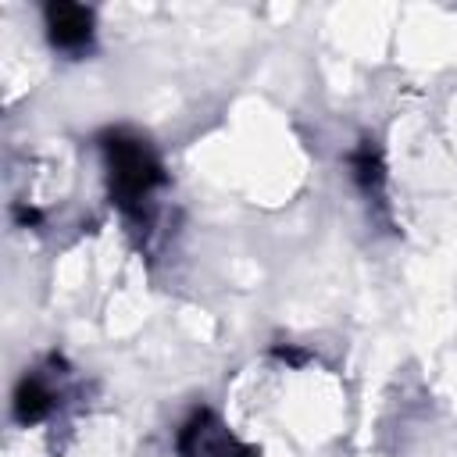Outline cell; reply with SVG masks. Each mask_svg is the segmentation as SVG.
I'll use <instances>...</instances> for the list:
<instances>
[{"instance_id":"1","label":"cell","mask_w":457,"mask_h":457,"mask_svg":"<svg viewBox=\"0 0 457 457\" xmlns=\"http://www.w3.org/2000/svg\"><path fill=\"white\" fill-rule=\"evenodd\" d=\"M96 146H100V157H104L111 204L129 221L146 225L150 211H154V196L168 182L157 150L150 146L146 136H139L132 129H107V132H100Z\"/></svg>"},{"instance_id":"2","label":"cell","mask_w":457,"mask_h":457,"mask_svg":"<svg viewBox=\"0 0 457 457\" xmlns=\"http://www.w3.org/2000/svg\"><path fill=\"white\" fill-rule=\"evenodd\" d=\"M179 457H257V453L253 446L236 439L214 411L200 407L179 428Z\"/></svg>"},{"instance_id":"3","label":"cell","mask_w":457,"mask_h":457,"mask_svg":"<svg viewBox=\"0 0 457 457\" xmlns=\"http://www.w3.org/2000/svg\"><path fill=\"white\" fill-rule=\"evenodd\" d=\"M43 25H46V39L57 54L64 57H86L93 50V36H96V18L86 4H68V0H54L43 7Z\"/></svg>"},{"instance_id":"4","label":"cell","mask_w":457,"mask_h":457,"mask_svg":"<svg viewBox=\"0 0 457 457\" xmlns=\"http://www.w3.org/2000/svg\"><path fill=\"white\" fill-rule=\"evenodd\" d=\"M14 421L18 425H36L43 418L54 414L57 407V389H54V378L43 375V371H25L21 382L14 386Z\"/></svg>"},{"instance_id":"5","label":"cell","mask_w":457,"mask_h":457,"mask_svg":"<svg viewBox=\"0 0 457 457\" xmlns=\"http://www.w3.org/2000/svg\"><path fill=\"white\" fill-rule=\"evenodd\" d=\"M346 168H350V179L353 186L361 189V196L371 204H382L386 196V161H382V150L371 136H364L350 154H346Z\"/></svg>"}]
</instances>
